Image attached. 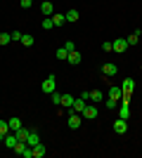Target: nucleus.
Returning <instances> with one entry per match:
<instances>
[{
    "label": "nucleus",
    "instance_id": "obj_1",
    "mask_svg": "<svg viewBox=\"0 0 142 158\" xmlns=\"http://www.w3.org/2000/svg\"><path fill=\"white\" fill-rule=\"evenodd\" d=\"M41 90H43V92H45V94H52L54 90H57V80H54V76H47V78L43 80Z\"/></svg>",
    "mask_w": 142,
    "mask_h": 158
},
{
    "label": "nucleus",
    "instance_id": "obj_2",
    "mask_svg": "<svg viewBox=\"0 0 142 158\" xmlns=\"http://www.w3.org/2000/svg\"><path fill=\"white\" fill-rule=\"evenodd\" d=\"M81 116L85 120H95L97 116H100V111H97V106H93V104H85V109L81 111Z\"/></svg>",
    "mask_w": 142,
    "mask_h": 158
},
{
    "label": "nucleus",
    "instance_id": "obj_3",
    "mask_svg": "<svg viewBox=\"0 0 142 158\" xmlns=\"http://www.w3.org/2000/svg\"><path fill=\"white\" fill-rule=\"evenodd\" d=\"M111 45H114V52H126V50H128V40L126 38H116V40H111Z\"/></svg>",
    "mask_w": 142,
    "mask_h": 158
},
{
    "label": "nucleus",
    "instance_id": "obj_4",
    "mask_svg": "<svg viewBox=\"0 0 142 158\" xmlns=\"http://www.w3.org/2000/svg\"><path fill=\"white\" fill-rule=\"evenodd\" d=\"M81 123H83V116H78V113L71 111V116H69V127H71V130H78Z\"/></svg>",
    "mask_w": 142,
    "mask_h": 158
},
{
    "label": "nucleus",
    "instance_id": "obj_5",
    "mask_svg": "<svg viewBox=\"0 0 142 158\" xmlns=\"http://www.w3.org/2000/svg\"><path fill=\"white\" fill-rule=\"evenodd\" d=\"M114 132H118V135L128 132V120H123V118H116V120H114Z\"/></svg>",
    "mask_w": 142,
    "mask_h": 158
},
{
    "label": "nucleus",
    "instance_id": "obj_6",
    "mask_svg": "<svg viewBox=\"0 0 142 158\" xmlns=\"http://www.w3.org/2000/svg\"><path fill=\"white\" fill-rule=\"evenodd\" d=\"M118 118H123V120H128V116H130V106H128V102H118Z\"/></svg>",
    "mask_w": 142,
    "mask_h": 158
},
{
    "label": "nucleus",
    "instance_id": "obj_7",
    "mask_svg": "<svg viewBox=\"0 0 142 158\" xmlns=\"http://www.w3.org/2000/svg\"><path fill=\"white\" fill-rule=\"evenodd\" d=\"M121 90H123V94H133V90H135V80L126 78V80H123V85H121Z\"/></svg>",
    "mask_w": 142,
    "mask_h": 158
},
{
    "label": "nucleus",
    "instance_id": "obj_8",
    "mask_svg": "<svg viewBox=\"0 0 142 158\" xmlns=\"http://www.w3.org/2000/svg\"><path fill=\"white\" fill-rule=\"evenodd\" d=\"M81 59H83V57H81V52H78V50L69 52V57H67V61H69L71 66H78V64H81Z\"/></svg>",
    "mask_w": 142,
    "mask_h": 158
},
{
    "label": "nucleus",
    "instance_id": "obj_9",
    "mask_svg": "<svg viewBox=\"0 0 142 158\" xmlns=\"http://www.w3.org/2000/svg\"><path fill=\"white\" fill-rule=\"evenodd\" d=\"M17 142H19V139H17V135H14V132H10V135L2 139V144H5L7 149H14V144H17Z\"/></svg>",
    "mask_w": 142,
    "mask_h": 158
},
{
    "label": "nucleus",
    "instance_id": "obj_10",
    "mask_svg": "<svg viewBox=\"0 0 142 158\" xmlns=\"http://www.w3.org/2000/svg\"><path fill=\"white\" fill-rule=\"evenodd\" d=\"M26 144H28V146H36V144H41V137H38V132H36V130H31V132H28V137H26Z\"/></svg>",
    "mask_w": 142,
    "mask_h": 158
},
{
    "label": "nucleus",
    "instance_id": "obj_11",
    "mask_svg": "<svg viewBox=\"0 0 142 158\" xmlns=\"http://www.w3.org/2000/svg\"><path fill=\"white\" fill-rule=\"evenodd\" d=\"M102 73H104V76H116V73H118V66L116 64H104L102 66Z\"/></svg>",
    "mask_w": 142,
    "mask_h": 158
},
{
    "label": "nucleus",
    "instance_id": "obj_12",
    "mask_svg": "<svg viewBox=\"0 0 142 158\" xmlns=\"http://www.w3.org/2000/svg\"><path fill=\"white\" fill-rule=\"evenodd\" d=\"M41 12L45 14V17H52V14H54V7H52V2H50V0H45V2L41 5Z\"/></svg>",
    "mask_w": 142,
    "mask_h": 158
},
{
    "label": "nucleus",
    "instance_id": "obj_13",
    "mask_svg": "<svg viewBox=\"0 0 142 158\" xmlns=\"http://www.w3.org/2000/svg\"><path fill=\"white\" fill-rule=\"evenodd\" d=\"M10 132H12V130H10V123H7V120H0V142H2Z\"/></svg>",
    "mask_w": 142,
    "mask_h": 158
},
{
    "label": "nucleus",
    "instance_id": "obj_14",
    "mask_svg": "<svg viewBox=\"0 0 142 158\" xmlns=\"http://www.w3.org/2000/svg\"><path fill=\"white\" fill-rule=\"evenodd\" d=\"M33 149V158H43L47 153V149H45V144H36V146H31Z\"/></svg>",
    "mask_w": 142,
    "mask_h": 158
},
{
    "label": "nucleus",
    "instance_id": "obj_15",
    "mask_svg": "<svg viewBox=\"0 0 142 158\" xmlns=\"http://www.w3.org/2000/svg\"><path fill=\"white\" fill-rule=\"evenodd\" d=\"M74 99H76V97H71V94H62L59 106H64V109H71V106H74Z\"/></svg>",
    "mask_w": 142,
    "mask_h": 158
},
{
    "label": "nucleus",
    "instance_id": "obj_16",
    "mask_svg": "<svg viewBox=\"0 0 142 158\" xmlns=\"http://www.w3.org/2000/svg\"><path fill=\"white\" fill-rule=\"evenodd\" d=\"M109 97H111V99H116V102H121L123 90H121V87H109Z\"/></svg>",
    "mask_w": 142,
    "mask_h": 158
},
{
    "label": "nucleus",
    "instance_id": "obj_17",
    "mask_svg": "<svg viewBox=\"0 0 142 158\" xmlns=\"http://www.w3.org/2000/svg\"><path fill=\"white\" fill-rule=\"evenodd\" d=\"M52 24H54V26H64V24H67V17L54 12V14H52Z\"/></svg>",
    "mask_w": 142,
    "mask_h": 158
},
{
    "label": "nucleus",
    "instance_id": "obj_18",
    "mask_svg": "<svg viewBox=\"0 0 142 158\" xmlns=\"http://www.w3.org/2000/svg\"><path fill=\"white\" fill-rule=\"evenodd\" d=\"M28 132H31V130H26V127L21 125L19 130L14 132V135H17V139H19V142H26V137H28Z\"/></svg>",
    "mask_w": 142,
    "mask_h": 158
},
{
    "label": "nucleus",
    "instance_id": "obj_19",
    "mask_svg": "<svg viewBox=\"0 0 142 158\" xmlns=\"http://www.w3.org/2000/svg\"><path fill=\"white\" fill-rule=\"evenodd\" d=\"M7 123H10V130H12V132H17V130L21 127V118H17V116H14V118H10Z\"/></svg>",
    "mask_w": 142,
    "mask_h": 158
},
{
    "label": "nucleus",
    "instance_id": "obj_20",
    "mask_svg": "<svg viewBox=\"0 0 142 158\" xmlns=\"http://www.w3.org/2000/svg\"><path fill=\"white\" fill-rule=\"evenodd\" d=\"M21 45L31 47V45H33V35H31V33H24V35H21Z\"/></svg>",
    "mask_w": 142,
    "mask_h": 158
},
{
    "label": "nucleus",
    "instance_id": "obj_21",
    "mask_svg": "<svg viewBox=\"0 0 142 158\" xmlns=\"http://www.w3.org/2000/svg\"><path fill=\"white\" fill-rule=\"evenodd\" d=\"M26 149H28V144H26V142H17V144H14V153H19V156H21L24 151H26Z\"/></svg>",
    "mask_w": 142,
    "mask_h": 158
},
{
    "label": "nucleus",
    "instance_id": "obj_22",
    "mask_svg": "<svg viewBox=\"0 0 142 158\" xmlns=\"http://www.w3.org/2000/svg\"><path fill=\"white\" fill-rule=\"evenodd\" d=\"M64 17H67V21H71V24H74V21H78V10H69Z\"/></svg>",
    "mask_w": 142,
    "mask_h": 158
},
{
    "label": "nucleus",
    "instance_id": "obj_23",
    "mask_svg": "<svg viewBox=\"0 0 142 158\" xmlns=\"http://www.w3.org/2000/svg\"><path fill=\"white\" fill-rule=\"evenodd\" d=\"M140 28H137V31L135 33H133V35H130V38H126V40H128V45H137V40H140Z\"/></svg>",
    "mask_w": 142,
    "mask_h": 158
},
{
    "label": "nucleus",
    "instance_id": "obj_24",
    "mask_svg": "<svg viewBox=\"0 0 142 158\" xmlns=\"http://www.w3.org/2000/svg\"><path fill=\"white\" fill-rule=\"evenodd\" d=\"M102 99H104V94H102L100 90H93V92H90V102H102Z\"/></svg>",
    "mask_w": 142,
    "mask_h": 158
},
{
    "label": "nucleus",
    "instance_id": "obj_25",
    "mask_svg": "<svg viewBox=\"0 0 142 158\" xmlns=\"http://www.w3.org/2000/svg\"><path fill=\"white\" fill-rule=\"evenodd\" d=\"M7 43H12V35L10 33H0V45H7Z\"/></svg>",
    "mask_w": 142,
    "mask_h": 158
},
{
    "label": "nucleus",
    "instance_id": "obj_26",
    "mask_svg": "<svg viewBox=\"0 0 142 158\" xmlns=\"http://www.w3.org/2000/svg\"><path fill=\"white\" fill-rule=\"evenodd\" d=\"M54 57H57V59H67V57H69V52L64 50V47H59V50L54 52Z\"/></svg>",
    "mask_w": 142,
    "mask_h": 158
},
{
    "label": "nucleus",
    "instance_id": "obj_27",
    "mask_svg": "<svg viewBox=\"0 0 142 158\" xmlns=\"http://www.w3.org/2000/svg\"><path fill=\"white\" fill-rule=\"evenodd\" d=\"M104 104H107V109H116V106H118V102H116V99H111V97H107V99H104Z\"/></svg>",
    "mask_w": 142,
    "mask_h": 158
},
{
    "label": "nucleus",
    "instance_id": "obj_28",
    "mask_svg": "<svg viewBox=\"0 0 142 158\" xmlns=\"http://www.w3.org/2000/svg\"><path fill=\"white\" fill-rule=\"evenodd\" d=\"M62 47H64V50H67V52H74V50H76V45H74V40H67V43H64V45H62Z\"/></svg>",
    "mask_w": 142,
    "mask_h": 158
},
{
    "label": "nucleus",
    "instance_id": "obj_29",
    "mask_svg": "<svg viewBox=\"0 0 142 158\" xmlns=\"http://www.w3.org/2000/svg\"><path fill=\"white\" fill-rule=\"evenodd\" d=\"M52 26H54V24H52V17H47V19H43V28H45V31H50Z\"/></svg>",
    "mask_w": 142,
    "mask_h": 158
},
{
    "label": "nucleus",
    "instance_id": "obj_30",
    "mask_svg": "<svg viewBox=\"0 0 142 158\" xmlns=\"http://www.w3.org/2000/svg\"><path fill=\"white\" fill-rule=\"evenodd\" d=\"M50 97H52V104H54V106H59V102H62V94H57V90H54V92L50 94Z\"/></svg>",
    "mask_w": 142,
    "mask_h": 158
},
{
    "label": "nucleus",
    "instance_id": "obj_31",
    "mask_svg": "<svg viewBox=\"0 0 142 158\" xmlns=\"http://www.w3.org/2000/svg\"><path fill=\"white\" fill-rule=\"evenodd\" d=\"M102 50H104V52H114V45H111V43H102Z\"/></svg>",
    "mask_w": 142,
    "mask_h": 158
},
{
    "label": "nucleus",
    "instance_id": "obj_32",
    "mask_svg": "<svg viewBox=\"0 0 142 158\" xmlns=\"http://www.w3.org/2000/svg\"><path fill=\"white\" fill-rule=\"evenodd\" d=\"M19 5H21V7H24V10H28V7L33 5V0H19Z\"/></svg>",
    "mask_w": 142,
    "mask_h": 158
},
{
    "label": "nucleus",
    "instance_id": "obj_33",
    "mask_svg": "<svg viewBox=\"0 0 142 158\" xmlns=\"http://www.w3.org/2000/svg\"><path fill=\"white\" fill-rule=\"evenodd\" d=\"M10 35H12V40H21V35H24V33H21V31H12Z\"/></svg>",
    "mask_w": 142,
    "mask_h": 158
},
{
    "label": "nucleus",
    "instance_id": "obj_34",
    "mask_svg": "<svg viewBox=\"0 0 142 158\" xmlns=\"http://www.w3.org/2000/svg\"><path fill=\"white\" fill-rule=\"evenodd\" d=\"M21 156H24V158H33V149L28 146V149H26V151H24V153H21Z\"/></svg>",
    "mask_w": 142,
    "mask_h": 158
}]
</instances>
